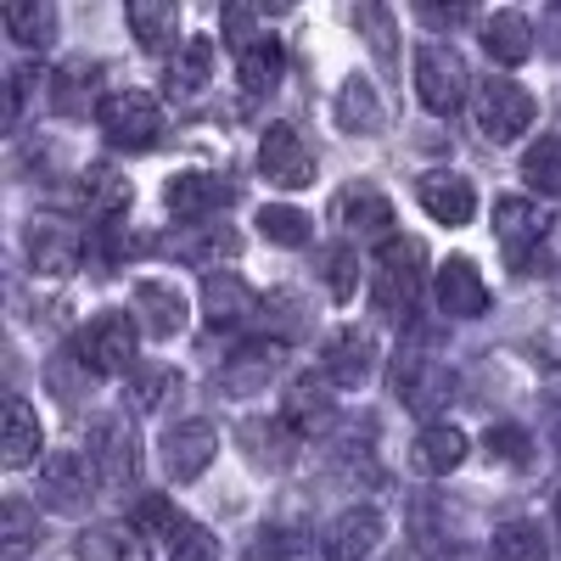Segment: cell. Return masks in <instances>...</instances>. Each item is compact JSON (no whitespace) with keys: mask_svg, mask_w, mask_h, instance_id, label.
Here are the masks:
<instances>
[{"mask_svg":"<svg viewBox=\"0 0 561 561\" xmlns=\"http://www.w3.org/2000/svg\"><path fill=\"white\" fill-rule=\"evenodd\" d=\"M96 124L118 152H152L163 140V107L147 90H107L96 107Z\"/></svg>","mask_w":561,"mask_h":561,"instance_id":"cell-1","label":"cell"},{"mask_svg":"<svg viewBox=\"0 0 561 561\" xmlns=\"http://www.w3.org/2000/svg\"><path fill=\"white\" fill-rule=\"evenodd\" d=\"M466 90H472V73H466L455 45H438V39L421 45V51H415V96H421V107L449 118L466 102Z\"/></svg>","mask_w":561,"mask_h":561,"instance_id":"cell-2","label":"cell"},{"mask_svg":"<svg viewBox=\"0 0 561 561\" xmlns=\"http://www.w3.org/2000/svg\"><path fill=\"white\" fill-rule=\"evenodd\" d=\"M393 393H399V404H404V410L433 415V410H444V404H449V393H455V370H449L438 354L399 348V359H393Z\"/></svg>","mask_w":561,"mask_h":561,"instance_id":"cell-3","label":"cell"},{"mask_svg":"<svg viewBox=\"0 0 561 561\" xmlns=\"http://www.w3.org/2000/svg\"><path fill=\"white\" fill-rule=\"evenodd\" d=\"M415 293H421V248L415 242H382V259H377V287H370V304H377L382 320H404L415 309Z\"/></svg>","mask_w":561,"mask_h":561,"instance_id":"cell-4","label":"cell"},{"mask_svg":"<svg viewBox=\"0 0 561 561\" xmlns=\"http://www.w3.org/2000/svg\"><path fill=\"white\" fill-rule=\"evenodd\" d=\"M534 118H539V102L528 96L517 79H489L478 90V129H483V140H494V147L528 135Z\"/></svg>","mask_w":561,"mask_h":561,"instance_id":"cell-5","label":"cell"},{"mask_svg":"<svg viewBox=\"0 0 561 561\" xmlns=\"http://www.w3.org/2000/svg\"><path fill=\"white\" fill-rule=\"evenodd\" d=\"M90 466L107 489H129L140 478V438L124 415H107L90 427Z\"/></svg>","mask_w":561,"mask_h":561,"instance_id":"cell-6","label":"cell"},{"mask_svg":"<svg viewBox=\"0 0 561 561\" xmlns=\"http://www.w3.org/2000/svg\"><path fill=\"white\" fill-rule=\"evenodd\" d=\"M259 169H264L270 185H280V192H304V185H314V152L304 147V135L293 124H270L264 129Z\"/></svg>","mask_w":561,"mask_h":561,"instance_id":"cell-7","label":"cell"},{"mask_svg":"<svg viewBox=\"0 0 561 561\" xmlns=\"http://www.w3.org/2000/svg\"><path fill=\"white\" fill-rule=\"evenodd\" d=\"M96 489V472H90V460L73 455V449H57L51 460H45V472H39V494L51 511H62V517H79V511L96 500L90 494Z\"/></svg>","mask_w":561,"mask_h":561,"instance_id":"cell-8","label":"cell"},{"mask_svg":"<svg viewBox=\"0 0 561 561\" xmlns=\"http://www.w3.org/2000/svg\"><path fill=\"white\" fill-rule=\"evenodd\" d=\"M545 214H539V203H528V197H500L494 203V242H500V253H505V264L511 270H523L528 264V253L545 242Z\"/></svg>","mask_w":561,"mask_h":561,"instance_id":"cell-9","label":"cell"},{"mask_svg":"<svg viewBox=\"0 0 561 561\" xmlns=\"http://www.w3.org/2000/svg\"><path fill=\"white\" fill-rule=\"evenodd\" d=\"M185 320H192V304H185V293L174 280H135V325L147 337L169 343L185 332Z\"/></svg>","mask_w":561,"mask_h":561,"instance_id":"cell-10","label":"cell"},{"mask_svg":"<svg viewBox=\"0 0 561 561\" xmlns=\"http://www.w3.org/2000/svg\"><path fill=\"white\" fill-rule=\"evenodd\" d=\"M28 259L39 275H73L79 259H84V237H79V225L57 219V214H39L28 225Z\"/></svg>","mask_w":561,"mask_h":561,"instance_id":"cell-11","label":"cell"},{"mask_svg":"<svg viewBox=\"0 0 561 561\" xmlns=\"http://www.w3.org/2000/svg\"><path fill=\"white\" fill-rule=\"evenodd\" d=\"M79 354H84L90 370H107V377L129 370L135 365V320L129 314H96L79 337Z\"/></svg>","mask_w":561,"mask_h":561,"instance_id":"cell-12","label":"cell"},{"mask_svg":"<svg viewBox=\"0 0 561 561\" xmlns=\"http://www.w3.org/2000/svg\"><path fill=\"white\" fill-rule=\"evenodd\" d=\"M280 365H287V343H248V348H237L225 359V370H219V388L225 393H237V399H248V393H264L275 377H280Z\"/></svg>","mask_w":561,"mask_h":561,"instance_id":"cell-13","label":"cell"},{"mask_svg":"<svg viewBox=\"0 0 561 561\" xmlns=\"http://www.w3.org/2000/svg\"><path fill=\"white\" fill-rule=\"evenodd\" d=\"M214 455H219V433L208 427V421H180V427L163 433V466H169L180 483L203 478L208 466H214Z\"/></svg>","mask_w":561,"mask_h":561,"instance_id":"cell-14","label":"cell"},{"mask_svg":"<svg viewBox=\"0 0 561 561\" xmlns=\"http://www.w3.org/2000/svg\"><path fill=\"white\" fill-rule=\"evenodd\" d=\"M230 197V180H219V174H203V169H185V174H174L169 180V192H163V203H169V214H180L185 225H197V219H214Z\"/></svg>","mask_w":561,"mask_h":561,"instance_id":"cell-15","label":"cell"},{"mask_svg":"<svg viewBox=\"0 0 561 561\" xmlns=\"http://www.w3.org/2000/svg\"><path fill=\"white\" fill-rule=\"evenodd\" d=\"M415 203L427 208L438 225H466V219L478 214V192H472V180H466V174H449V169L421 174V180H415Z\"/></svg>","mask_w":561,"mask_h":561,"instance_id":"cell-16","label":"cell"},{"mask_svg":"<svg viewBox=\"0 0 561 561\" xmlns=\"http://www.w3.org/2000/svg\"><path fill=\"white\" fill-rule=\"evenodd\" d=\"M382 545V511L370 505H354L343 517L325 528V561H370Z\"/></svg>","mask_w":561,"mask_h":561,"instance_id":"cell-17","label":"cell"},{"mask_svg":"<svg viewBox=\"0 0 561 561\" xmlns=\"http://www.w3.org/2000/svg\"><path fill=\"white\" fill-rule=\"evenodd\" d=\"M438 309L449 320H478L489 309V280H483V270L472 259H449L438 270Z\"/></svg>","mask_w":561,"mask_h":561,"instance_id":"cell-18","label":"cell"},{"mask_svg":"<svg viewBox=\"0 0 561 561\" xmlns=\"http://www.w3.org/2000/svg\"><path fill=\"white\" fill-rule=\"evenodd\" d=\"M259 309H264V304H259V293L248 287L242 275L214 270V275L203 280V314H208V325H248Z\"/></svg>","mask_w":561,"mask_h":561,"instance_id":"cell-19","label":"cell"},{"mask_svg":"<svg viewBox=\"0 0 561 561\" xmlns=\"http://www.w3.org/2000/svg\"><path fill=\"white\" fill-rule=\"evenodd\" d=\"M332 214H337V225L343 230H354V237H388L393 230V203L377 192V185H348V192H337V203H332ZM393 242V237H388Z\"/></svg>","mask_w":561,"mask_h":561,"instance_id":"cell-20","label":"cell"},{"mask_svg":"<svg viewBox=\"0 0 561 561\" xmlns=\"http://www.w3.org/2000/svg\"><path fill=\"white\" fill-rule=\"evenodd\" d=\"M320 370H325L332 388H365L370 370H377V343L359 337V332H337L320 354Z\"/></svg>","mask_w":561,"mask_h":561,"instance_id":"cell-21","label":"cell"},{"mask_svg":"<svg viewBox=\"0 0 561 561\" xmlns=\"http://www.w3.org/2000/svg\"><path fill=\"white\" fill-rule=\"evenodd\" d=\"M460 460H466V433L449 427V421H433V427H421L415 444H410V466H415L421 478H449Z\"/></svg>","mask_w":561,"mask_h":561,"instance_id":"cell-22","label":"cell"},{"mask_svg":"<svg viewBox=\"0 0 561 561\" xmlns=\"http://www.w3.org/2000/svg\"><path fill=\"white\" fill-rule=\"evenodd\" d=\"M39 444H45V433H39V415L28 410V399H7V410H0V460L12 472H23L39 455Z\"/></svg>","mask_w":561,"mask_h":561,"instance_id":"cell-23","label":"cell"},{"mask_svg":"<svg viewBox=\"0 0 561 561\" xmlns=\"http://www.w3.org/2000/svg\"><path fill=\"white\" fill-rule=\"evenodd\" d=\"M96 84H102V68L90 62V57L62 62V68L51 73V107H57L62 118H84L90 102H96ZM96 107H102V102H96Z\"/></svg>","mask_w":561,"mask_h":561,"instance_id":"cell-24","label":"cell"},{"mask_svg":"<svg viewBox=\"0 0 561 561\" xmlns=\"http://www.w3.org/2000/svg\"><path fill=\"white\" fill-rule=\"evenodd\" d=\"M332 118H337V129L343 135H377L382 124H388V113H382V96L370 90V79H343V90H337V102H332Z\"/></svg>","mask_w":561,"mask_h":561,"instance_id":"cell-25","label":"cell"},{"mask_svg":"<svg viewBox=\"0 0 561 561\" xmlns=\"http://www.w3.org/2000/svg\"><path fill=\"white\" fill-rule=\"evenodd\" d=\"M337 421V404H332V388L325 382H314V377H298L293 388H287V427L298 433V438H314V433H325Z\"/></svg>","mask_w":561,"mask_h":561,"instance_id":"cell-26","label":"cell"},{"mask_svg":"<svg viewBox=\"0 0 561 561\" xmlns=\"http://www.w3.org/2000/svg\"><path fill=\"white\" fill-rule=\"evenodd\" d=\"M483 51L494 62H505V68H523L534 57V23L523 12H494L483 23Z\"/></svg>","mask_w":561,"mask_h":561,"instance_id":"cell-27","label":"cell"},{"mask_svg":"<svg viewBox=\"0 0 561 561\" xmlns=\"http://www.w3.org/2000/svg\"><path fill=\"white\" fill-rule=\"evenodd\" d=\"M129 180L113 169V163H90L84 169V180H79V203H84V214L90 219H118L124 208H129Z\"/></svg>","mask_w":561,"mask_h":561,"instance_id":"cell-28","label":"cell"},{"mask_svg":"<svg viewBox=\"0 0 561 561\" xmlns=\"http://www.w3.org/2000/svg\"><path fill=\"white\" fill-rule=\"evenodd\" d=\"M129 34L147 51H169V45H180V7H169V0H129Z\"/></svg>","mask_w":561,"mask_h":561,"instance_id":"cell-29","label":"cell"},{"mask_svg":"<svg viewBox=\"0 0 561 561\" xmlns=\"http://www.w3.org/2000/svg\"><path fill=\"white\" fill-rule=\"evenodd\" d=\"M242 90L248 96H270V90L280 84V73H287V45H280L275 34H259L248 51H242Z\"/></svg>","mask_w":561,"mask_h":561,"instance_id":"cell-30","label":"cell"},{"mask_svg":"<svg viewBox=\"0 0 561 561\" xmlns=\"http://www.w3.org/2000/svg\"><path fill=\"white\" fill-rule=\"evenodd\" d=\"M0 28L18 45H28V51H39V45L57 39V7L51 0H12V7L0 12Z\"/></svg>","mask_w":561,"mask_h":561,"instance_id":"cell-31","label":"cell"},{"mask_svg":"<svg viewBox=\"0 0 561 561\" xmlns=\"http://www.w3.org/2000/svg\"><path fill=\"white\" fill-rule=\"evenodd\" d=\"M79 561H147V545H140L135 528L96 523V528L79 534Z\"/></svg>","mask_w":561,"mask_h":561,"instance_id":"cell-32","label":"cell"},{"mask_svg":"<svg viewBox=\"0 0 561 561\" xmlns=\"http://www.w3.org/2000/svg\"><path fill=\"white\" fill-rule=\"evenodd\" d=\"M214 79V45L208 39H185L169 57V90L174 96H197V90Z\"/></svg>","mask_w":561,"mask_h":561,"instance_id":"cell-33","label":"cell"},{"mask_svg":"<svg viewBox=\"0 0 561 561\" xmlns=\"http://www.w3.org/2000/svg\"><path fill=\"white\" fill-rule=\"evenodd\" d=\"M489 561H550V545L534 523H505V528H494Z\"/></svg>","mask_w":561,"mask_h":561,"instance_id":"cell-34","label":"cell"},{"mask_svg":"<svg viewBox=\"0 0 561 561\" xmlns=\"http://www.w3.org/2000/svg\"><path fill=\"white\" fill-rule=\"evenodd\" d=\"M523 180L545 197H561V135H539L528 158H523Z\"/></svg>","mask_w":561,"mask_h":561,"instance_id":"cell-35","label":"cell"},{"mask_svg":"<svg viewBox=\"0 0 561 561\" xmlns=\"http://www.w3.org/2000/svg\"><path fill=\"white\" fill-rule=\"evenodd\" d=\"M34 545H39V517L28 511V500H7L0 505V550L12 561H23Z\"/></svg>","mask_w":561,"mask_h":561,"instance_id":"cell-36","label":"cell"},{"mask_svg":"<svg viewBox=\"0 0 561 561\" xmlns=\"http://www.w3.org/2000/svg\"><path fill=\"white\" fill-rule=\"evenodd\" d=\"M354 28L365 34V45H370V57H377V68L382 73H393V45H399V28H393V12L388 7H359L354 12Z\"/></svg>","mask_w":561,"mask_h":561,"instance_id":"cell-37","label":"cell"},{"mask_svg":"<svg viewBox=\"0 0 561 561\" xmlns=\"http://www.w3.org/2000/svg\"><path fill=\"white\" fill-rule=\"evenodd\" d=\"M259 230H264V242H275V248H309V237H314L309 214H298V208H287V203L259 208Z\"/></svg>","mask_w":561,"mask_h":561,"instance_id":"cell-38","label":"cell"},{"mask_svg":"<svg viewBox=\"0 0 561 561\" xmlns=\"http://www.w3.org/2000/svg\"><path fill=\"white\" fill-rule=\"evenodd\" d=\"M129 517H135V534H140V539H169V545H174V539H180V528H185L163 494H135Z\"/></svg>","mask_w":561,"mask_h":561,"instance_id":"cell-39","label":"cell"},{"mask_svg":"<svg viewBox=\"0 0 561 561\" xmlns=\"http://www.w3.org/2000/svg\"><path fill=\"white\" fill-rule=\"evenodd\" d=\"M45 388H51L57 399H68V404H79V399L90 393V365H84V354L62 348L51 365H45Z\"/></svg>","mask_w":561,"mask_h":561,"instance_id":"cell-40","label":"cell"},{"mask_svg":"<svg viewBox=\"0 0 561 561\" xmlns=\"http://www.w3.org/2000/svg\"><path fill=\"white\" fill-rule=\"evenodd\" d=\"M242 444H253V460L259 466H287V427L280 421H248L242 427Z\"/></svg>","mask_w":561,"mask_h":561,"instance_id":"cell-41","label":"cell"},{"mask_svg":"<svg viewBox=\"0 0 561 561\" xmlns=\"http://www.w3.org/2000/svg\"><path fill=\"white\" fill-rule=\"evenodd\" d=\"M489 460H500V466H528L534 460V438L523 433V427H511V421H500V427H489Z\"/></svg>","mask_w":561,"mask_h":561,"instance_id":"cell-42","label":"cell"},{"mask_svg":"<svg viewBox=\"0 0 561 561\" xmlns=\"http://www.w3.org/2000/svg\"><path fill=\"white\" fill-rule=\"evenodd\" d=\"M298 556V539L287 528H259L242 550V561H293Z\"/></svg>","mask_w":561,"mask_h":561,"instance_id":"cell-43","label":"cell"},{"mask_svg":"<svg viewBox=\"0 0 561 561\" xmlns=\"http://www.w3.org/2000/svg\"><path fill=\"white\" fill-rule=\"evenodd\" d=\"M169 550H174V561H219V539L208 528H197V523H185Z\"/></svg>","mask_w":561,"mask_h":561,"instance_id":"cell-44","label":"cell"},{"mask_svg":"<svg viewBox=\"0 0 561 561\" xmlns=\"http://www.w3.org/2000/svg\"><path fill=\"white\" fill-rule=\"evenodd\" d=\"M34 84H45V73H39V68H18V73H12V90H7V129H18L23 102L34 96Z\"/></svg>","mask_w":561,"mask_h":561,"instance_id":"cell-45","label":"cell"},{"mask_svg":"<svg viewBox=\"0 0 561 561\" xmlns=\"http://www.w3.org/2000/svg\"><path fill=\"white\" fill-rule=\"evenodd\" d=\"M185 253H192L197 264H208V259H237V253H242V242H237V230H208V237H203V242H192Z\"/></svg>","mask_w":561,"mask_h":561,"instance_id":"cell-46","label":"cell"},{"mask_svg":"<svg viewBox=\"0 0 561 561\" xmlns=\"http://www.w3.org/2000/svg\"><path fill=\"white\" fill-rule=\"evenodd\" d=\"M325 280H332V298H354V248H337L332 259H325Z\"/></svg>","mask_w":561,"mask_h":561,"instance_id":"cell-47","label":"cell"},{"mask_svg":"<svg viewBox=\"0 0 561 561\" xmlns=\"http://www.w3.org/2000/svg\"><path fill=\"white\" fill-rule=\"evenodd\" d=\"M253 23H259V18H253L248 7H230V12H225V39L237 45V51H248V45L259 39V34H253Z\"/></svg>","mask_w":561,"mask_h":561,"instance_id":"cell-48","label":"cell"},{"mask_svg":"<svg viewBox=\"0 0 561 561\" xmlns=\"http://www.w3.org/2000/svg\"><path fill=\"white\" fill-rule=\"evenodd\" d=\"M174 388H180L174 377H152V382H140V388L129 393V404H135V410H163V399H169Z\"/></svg>","mask_w":561,"mask_h":561,"instance_id":"cell-49","label":"cell"},{"mask_svg":"<svg viewBox=\"0 0 561 561\" xmlns=\"http://www.w3.org/2000/svg\"><path fill=\"white\" fill-rule=\"evenodd\" d=\"M415 18L433 23V28H455V23H466L472 12H466V7H415Z\"/></svg>","mask_w":561,"mask_h":561,"instance_id":"cell-50","label":"cell"},{"mask_svg":"<svg viewBox=\"0 0 561 561\" xmlns=\"http://www.w3.org/2000/svg\"><path fill=\"white\" fill-rule=\"evenodd\" d=\"M393 561H421V556H393Z\"/></svg>","mask_w":561,"mask_h":561,"instance_id":"cell-51","label":"cell"}]
</instances>
